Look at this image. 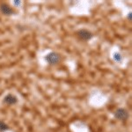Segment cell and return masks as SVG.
<instances>
[{"mask_svg": "<svg viewBox=\"0 0 132 132\" xmlns=\"http://www.w3.org/2000/svg\"><path fill=\"white\" fill-rule=\"evenodd\" d=\"M9 129H10V127L8 126L5 122L0 121V132H5L6 130H8Z\"/></svg>", "mask_w": 132, "mask_h": 132, "instance_id": "obj_6", "label": "cell"}, {"mask_svg": "<svg viewBox=\"0 0 132 132\" xmlns=\"http://www.w3.org/2000/svg\"><path fill=\"white\" fill-rule=\"evenodd\" d=\"M114 59L116 61H117V62H121L122 61V56H121L119 53H114Z\"/></svg>", "mask_w": 132, "mask_h": 132, "instance_id": "obj_7", "label": "cell"}, {"mask_svg": "<svg viewBox=\"0 0 132 132\" xmlns=\"http://www.w3.org/2000/svg\"><path fill=\"white\" fill-rule=\"evenodd\" d=\"M14 4H15L16 5H20V1H15V2H14Z\"/></svg>", "mask_w": 132, "mask_h": 132, "instance_id": "obj_8", "label": "cell"}, {"mask_svg": "<svg viewBox=\"0 0 132 132\" xmlns=\"http://www.w3.org/2000/svg\"><path fill=\"white\" fill-rule=\"evenodd\" d=\"M114 117L118 120H122V121H125L129 118V113L126 109L124 108H118L116 109V111L114 112Z\"/></svg>", "mask_w": 132, "mask_h": 132, "instance_id": "obj_3", "label": "cell"}, {"mask_svg": "<svg viewBox=\"0 0 132 132\" xmlns=\"http://www.w3.org/2000/svg\"><path fill=\"white\" fill-rule=\"evenodd\" d=\"M0 11L5 15H12V14L14 13V10L9 5H7L5 3L1 4V5H0Z\"/></svg>", "mask_w": 132, "mask_h": 132, "instance_id": "obj_4", "label": "cell"}, {"mask_svg": "<svg viewBox=\"0 0 132 132\" xmlns=\"http://www.w3.org/2000/svg\"><path fill=\"white\" fill-rule=\"evenodd\" d=\"M77 35H78V38L83 40V41H89L93 37V34L90 31L86 30V29H80L79 31L77 32Z\"/></svg>", "mask_w": 132, "mask_h": 132, "instance_id": "obj_2", "label": "cell"}, {"mask_svg": "<svg viewBox=\"0 0 132 132\" xmlns=\"http://www.w3.org/2000/svg\"><path fill=\"white\" fill-rule=\"evenodd\" d=\"M45 61L48 64H57L61 62V56L56 52H50L45 56Z\"/></svg>", "mask_w": 132, "mask_h": 132, "instance_id": "obj_1", "label": "cell"}, {"mask_svg": "<svg viewBox=\"0 0 132 132\" xmlns=\"http://www.w3.org/2000/svg\"><path fill=\"white\" fill-rule=\"evenodd\" d=\"M128 19H129V20H131V12L129 14V16H128Z\"/></svg>", "mask_w": 132, "mask_h": 132, "instance_id": "obj_9", "label": "cell"}, {"mask_svg": "<svg viewBox=\"0 0 132 132\" xmlns=\"http://www.w3.org/2000/svg\"><path fill=\"white\" fill-rule=\"evenodd\" d=\"M4 103L7 104V105H14L18 102V99H17L16 96H14L12 93H9L4 98Z\"/></svg>", "mask_w": 132, "mask_h": 132, "instance_id": "obj_5", "label": "cell"}]
</instances>
